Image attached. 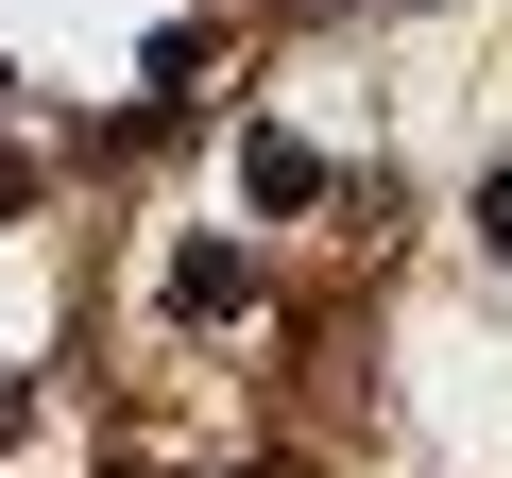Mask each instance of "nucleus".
I'll return each mask as SVG.
<instances>
[{
    "instance_id": "7ed1b4c3",
    "label": "nucleus",
    "mask_w": 512,
    "mask_h": 478,
    "mask_svg": "<svg viewBox=\"0 0 512 478\" xmlns=\"http://www.w3.org/2000/svg\"><path fill=\"white\" fill-rule=\"evenodd\" d=\"M478 239H495V257H512V171H495V188H478Z\"/></svg>"
},
{
    "instance_id": "f257e3e1",
    "label": "nucleus",
    "mask_w": 512,
    "mask_h": 478,
    "mask_svg": "<svg viewBox=\"0 0 512 478\" xmlns=\"http://www.w3.org/2000/svg\"><path fill=\"white\" fill-rule=\"evenodd\" d=\"M239 188H256V205H308L325 154H308V137H239Z\"/></svg>"
},
{
    "instance_id": "f03ea898",
    "label": "nucleus",
    "mask_w": 512,
    "mask_h": 478,
    "mask_svg": "<svg viewBox=\"0 0 512 478\" xmlns=\"http://www.w3.org/2000/svg\"><path fill=\"white\" fill-rule=\"evenodd\" d=\"M171 308L205 325V308H239V257H222V239H188V257H171Z\"/></svg>"
}]
</instances>
